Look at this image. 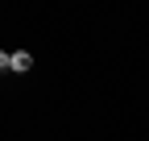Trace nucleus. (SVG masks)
<instances>
[{
	"label": "nucleus",
	"instance_id": "1",
	"mask_svg": "<svg viewBox=\"0 0 149 141\" xmlns=\"http://www.w3.org/2000/svg\"><path fill=\"white\" fill-rule=\"evenodd\" d=\"M8 70H13V75H25V70H33V54H29V50H13Z\"/></svg>",
	"mask_w": 149,
	"mask_h": 141
},
{
	"label": "nucleus",
	"instance_id": "2",
	"mask_svg": "<svg viewBox=\"0 0 149 141\" xmlns=\"http://www.w3.org/2000/svg\"><path fill=\"white\" fill-rule=\"evenodd\" d=\"M8 62H13V54H8V50H0V70H8Z\"/></svg>",
	"mask_w": 149,
	"mask_h": 141
}]
</instances>
